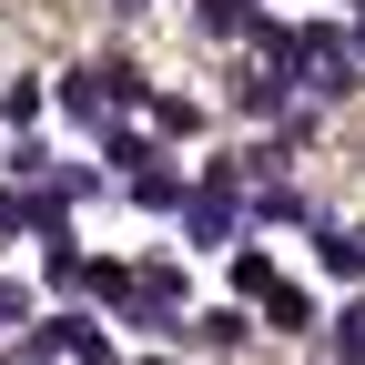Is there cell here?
<instances>
[{
    "instance_id": "6da1fadb",
    "label": "cell",
    "mask_w": 365,
    "mask_h": 365,
    "mask_svg": "<svg viewBox=\"0 0 365 365\" xmlns=\"http://www.w3.org/2000/svg\"><path fill=\"white\" fill-rule=\"evenodd\" d=\"M294 81H304V102H355V91H365V51H355V31L304 21V31H294Z\"/></svg>"
},
{
    "instance_id": "7a4b0ae2",
    "label": "cell",
    "mask_w": 365,
    "mask_h": 365,
    "mask_svg": "<svg viewBox=\"0 0 365 365\" xmlns=\"http://www.w3.org/2000/svg\"><path fill=\"white\" fill-rule=\"evenodd\" d=\"M122 193L143 203V213H182V203H193V182L173 173V153H153V143H143V163H122Z\"/></svg>"
},
{
    "instance_id": "3957f363",
    "label": "cell",
    "mask_w": 365,
    "mask_h": 365,
    "mask_svg": "<svg viewBox=\"0 0 365 365\" xmlns=\"http://www.w3.org/2000/svg\"><path fill=\"white\" fill-rule=\"evenodd\" d=\"M51 345H61L71 365H112V335L91 325V314H61V325H41V355H51Z\"/></svg>"
},
{
    "instance_id": "277c9868",
    "label": "cell",
    "mask_w": 365,
    "mask_h": 365,
    "mask_svg": "<svg viewBox=\"0 0 365 365\" xmlns=\"http://www.w3.org/2000/svg\"><path fill=\"white\" fill-rule=\"evenodd\" d=\"M264 314H274V335H314V325H325V304H314L304 284H274V294H264Z\"/></svg>"
},
{
    "instance_id": "5b68a950",
    "label": "cell",
    "mask_w": 365,
    "mask_h": 365,
    "mask_svg": "<svg viewBox=\"0 0 365 365\" xmlns=\"http://www.w3.org/2000/svg\"><path fill=\"white\" fill-rule=\"evenodd\" d=\"M193 21H203L213 41H254V31H264V11H254V0H193Z\"/></svg>"
},
{
    "instance_id": "8992f818",
    "label": "cell",
    "mask_w": 365,
    "mask_h": 365,
    "mask_svg": "<svg viewBox=\"0 0 365 365\" xmlns=\"http://www.w3.org/2000/svg\"><path fill=\"white\" fill-rule=\"evenodd\" d=\"M223 284H234V294H274V254L264 244H234V254H223Z\"/></svg>"
},
{
    "instance_id": "52a82bcc",
    "label": "cell",
    "mask_w": 365,
    "mask_h": 365,
    "mask_svg": "<svg viewBox=\"0 0 365 365\" xmlns=\"http://www.w3.org/2000/svg\"><path fill=\"white\" fill-rule=\"evenodd\" d=\"M182 335H193V345H223V355H234V345H244L254 325H244L234 304H203V314H193V325H182Z\"/></svg>"
},
{
    "instance_id": "ba28073f",
    "label": "cell",
    "mask_w": 365,
    "mask_h": 365,
    "mask_svg": "<svg viewBox=\"0 0 365 365\" xmlns=\"http://www.w3.org/2000/svg\"><path fill=\"white\" fill-rule=\"evenodd\" d=\"M153 132H173V143L203 132V102H193V91H153Z\"/></svg>"
},
{
    "instance_id": "9c48e42d",
    "label": "cell",
    "mask_w": 365,
    "mask_h": 365,
    "mask_svg": "<svg viewBox=\"0 0 365 365\" xmlns=\"http://www.w3.org/2000/svg\"><path fill=\"white\" fill-rule=\"evenodd\" d=\"M41 102H51V91H41V81H31V71H21V81H11V91H0V122H41Z\"/></svg>"
},
{
    "instance_id": "30bf717a",
    "label": "cell",
    "mask_w": 365,
    "mask_h": 365,
    "mask_svg": "<svg viewBox=\"0 0 365 365\" xmlns=\"http://www.w3.org/2000/svg\"><path fill=\"white\" fill-rule=\"evenodd\" d=\"M254 213H264V223H304V193H294V182H264Z\"/></svg>"
},
{
    "instance_id": "8fae6325",
    "label": "cell",
    "mask_w": 365,
    "mask_h": 365,
    "mask_svg": "<svg viewBox=\"0 0 365 365\" xmlns=\"http://www.w3.org/2000/svg\"><path fill=\"white\" fill-rule=\"evenodd\" d=\"M335 345H345V365H365V304L345 314V325H335Z\"/></svg>"
},
{
    "instance_id": "7c38bea8",
    "label": "cell",
    "mask_w": 365,
    "mask_h": 365,
    "mask_svg": "<svg viewBox=\"0 0 365 365\" xmlns=\"http://www.w3.org/2000/svg\"><path fill=\"white\" fill-rule=\"evenodd\" d=\"M355 51H365V11H355Z\"/></svg>"
},
{
    "instance_id": "4fadbf2b",
    "label": "cell",
    "mask_w": 365,
    "mask_h": 365,
    "mask_svg": "<svg viewBox=\"0 0 365 365\" xmlns=\"http://www.w3.org/2000/svg\"><path fill=\"white\" fill-rule=\"evenodd\" d=\"M335 11H365V0H335Z\"/></svg>"
},
{
    "instance_id": "5bb4252c",
    "label": "cell",
    "mask_w": 365,
    "mask_h": 365,
    "mask_svg": "<svg viewBox=\"0 0 365 365\" xmlns=\"http://www.w3.org/2000/svg\"><path fill=\"white\" fill-rule=\"evenodd\" d=\"M132 365H163V355H132Z\"/></svg>"
}]
</instances>
